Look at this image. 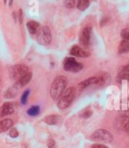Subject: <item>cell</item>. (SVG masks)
<instances>
[{"label":"cell","instance_id":"23","mask_svg":"<svg viewBox=\"0 0 129 148\" xmlns=\"http://www.w3.org/2000/svg\"><path fill=\"white\" fill-rule=\"evenodd\" d=\"M29 90H26L21 95L20 101H21L22 105H26V103H27V100H28V98H29Z\"/></svg>","mask_w":129,"mask_h":148},{"label":"cell","instance_id":"10","mask_svg":"<svg viewBox=\"0 0 129 148\" xmlns=\"http://www.w3.org/2000/svg\"><path fill=\"white\" fill-rule=\"evenodd\" d=\"M14 112V107L12 103L5 102L2 105L1 108H0V116L5 117V116H7L9 114H12Z\"/></svg>","mask_w":129,"mask_h":148},{"label":"cell","instance_id":"8","mask_svg":"<svg viewBox=\"0 0 129 148\" xmlns=\"http://www.w3.org/2000/svg\"><path fill=\"white\" fill-rule=\"evenodd\" d=\"M91 31L92 28L90 26H87L81 30L80 35V44L83 47H88L91 40Z\"/></svg>","mask_w":129,"mask_h":148},{"label":"cell","instance_id":"4","mask_svg":"<svg viewBox=\"0 0 129 148\" xmlns=\"http://www.w3.org/2000/svg\"><path fill=\"white\" fill-rule=\"evenodd\" d=\"M105 77L104 75H99V76H93V77H89L84 81H82L81 83H80L78 85H77L76 90L80 92L82 90H84L85 88L92 85V84H97V85H103L105 83Z\"/></svg>","mask_w":129,"mask_h":148},{"label":"cell","instance_id":"7","mask_svg":"<svg viewBox=\"0 0 129 148\" xmlns=\"http://www.w3.org/2000/svg\"><path fill=\"white\" fill-rule=\"evenodd\" d=\"M29 72V66L23 64H19L15 65L14 66H12L10 69V77L12 80L17 81L20 80L22 76H24L26 74H28Z\"/></svg>","mask_w":129,"mask_h":148},{"label":"cell","instance_id":"24","mask_svg":"<svg viewBox=\"0 0 129 148\" xmlns=\"http://www.w3.org/2000/svg\"><path fill=\"white\" fill-rule=\"evenodd\" d=\"M9 136L12 138H18V136H19V131H18V130L15 129V128L11 129V130L9 131Z\"/></svg>","mask_w":129,"mask_h":148},{"label":"cell","instance_id":"21","mask_svg":"<svg viewBox=\"0 0 129 148\" xmlns=\"http://www.w3.org/2000/svg\"><path fill=\"white\" fill-rule=\"evenodd\" d=\"M92 111L91 110H89V109H84L82 110L81 113H80V116L81 118H89L90 116L92 115Z\"/></svg>","mask_w":129,"mask_h":148},{"label":"cell","instance_id":"29","mask_svg":"<svg viewBox=\"0 0 129 148\" xmlns=\"http://www.w3.org/2000/svg\"><path fill=\"white\" fill-rule=\"evenodd\" d=\"M7 1H8V0H4L5 4H6V3H7ZM12 0H10V5H12Z\"/></svg>","mask_w":129,"mask_h":148},{"label":"cell","instance_id":"27","mask_svg":"<svg viewBox=\"0 0 129 148\" xmlns=\"http://www.w3.org/2000/svg\"><path fill=\"white\" fill-rule=\"evenodd\" d=\"M19 21H20V23H21L22 22V21H23V18H22V10L21 9H20L19 10Z\"/></svg>","mask_w":129,"mask_h":148},{"label":"cell","instance_id":"9","mask_svg":"<svg viewBox=\"0 0 129 148\" xmlns=\"http://www.w3.org/2000/svg\"><path fill=\"white\" fill-rule=\"evenodd\" d=\"M70 53L71 55L75 56V57H81V58H87L89 56V52H88L87 51H85L84 49H82L81 46L79 45H73L71 50H70Z\"/></svg>","mask_w":129,"mask_h":148},{"label":"cell","instance_id":"6","mask_svg":"<svg viewBox=\"0 0 129 148\" xmlns=\"http://www.w3.org/2000/svg\"><path fill=\"white\" fill-rule=\"evenodd\" d=\"M63 68L66 71L77 73L82 69L83 65L78 61H76V60L73 57H67L63 61Z\"/></svg>","mask_w":129,"mask_h":148},{"label":"cell","instance_id":"19","mask_svg":"<svg viewBox=\"0 0 129 148\" xmlns=\"http://www.w3.org/2000/svg\"><path fill=\"white\" fill-rule=\"evenodd\" d=\"M39 112H40V107L38 106H33L27 111L28 114L30 116H35L39 114Z\"/></svg>","mask_w":129,"mask_h":148},{"label":"cell","instance_id":"15","mask_svg":"<svg viewBox=\"0 0 129 148\" xmlns=\"http://www.w3.org/2000/svg\"><path fill=\"white\" fill-rule=\"evenodd\" d=\"M119 126L123 131L129 133V116L124 115L119 119Z\"/></svg>","mask_w":129,"mask_h":148},{"label":"cell","instance_id":"2","mask_svg":"<svg viewBox=\"0 0 129 148\" xmlns=\"http://www.w3.org/2000/svg\"><path fill=\"white\" fill-rule=\"evenodd\" d=\"M76 94V89L74 87H70V88H67L66 90H64L62 95L60 96V98L58 99V107L59 109L63 110L66 109L72 104V102L74 99Z\"/></svg>","mask_w":129,"mask_h":148},{"label":"cell","instance_id":"11","mask_svg":"<svg viewBox=\"0 0 129 148\" xmlns=\"http://www.w3.org/2000/svg\"><path fill=\"white\" fill-rule=\"evenodd\" d=\"M32 79V73L31 72H29L28 74H26L24 76H22L20 80H18L17 82L15 83V87L17 89H20V88H22L24 86L27 85Z\"/></svg>","mask_w":129,"mask_h":148},{"label":"cell","instance_id":"28","mask_svg":"<svg viewBox=\"0 0 129 148\" xmlns=\"http://www.w3.org/2000/svg\"><path fill=\"white\" fill-rule=\"evenodd\" d=\"M109 21V18H108V17H107V18H106V17H105L104 19H103V21H101V25H102V26L105 25V24L107 23V21Z\"/></svg>","mask_w":129,"mask_h":148},{"label":"cell","instance_id":"3","mask_svg":"<svg viewBox=\"0 0 129 148\" xmlns=\"http://www.w3.org/2000/svg\"><path fill=\"white\" fill-rule=\"evenodd\" d=\"M90 138L95 142L111 143L113 141V135L107 130L99 129L92 133V135L90 136Z\"/></svg>","mask_w":129,"mask_h":148},{"label":"cell","instance_id":"20","mask_svg":"<svg viewBox=\"0 0 129 148\" xmlns=\"http://www.w3.org/2000/svg\"><path fill=\"white\" fill-rule=\"evenodd\" d=\"M64 5L68 9H73L77 5V0H64Z\"/></svg>","mask_w":129,"mask_h":148},{"label":"cell","instance_id":"5","mask_svg":"<svg viewBox=\"0 0 129 148\" xmlns=\"http://www.w3.org/2000/svg\"><path fill=\"white\" fill-rule=\"evenodd\" d=\"M36 41L41 45H48L51 42V32L49 27H41L36 34Z\"/></svg>","mask_w":129,"mask_h":148},{"label":"cell","instance_id":"18","mask_svg":"<svg viewBox=\"0 0 129 148\" xmlns=\"http://www.w3.org/2000/svg\"><path fill=\"white\" fill-rule=\"evenodd\" d=\"M90 0H77V8L80 11H85L89 6Z\"/></svg>","mask_w":129,"mask_h":148},{"label":"cell","instance_id":"12","mask_svg":"<svg viewBox=\"0 0 129 148\" xmlns=\"http://www.w3.org/2000/svg\"><path fill=\"white\" fill-rule=\"evenodd\" d=\"M27 28H28L29 32L31 35H35V34H37L38 31H39L41 27H40V24L37 21H28V23H27Z\"/></svg>","mask_w":129,"mask_h":148},{"label":"cell","instance_id":"17","mask_svg":"<svg viewBox=\"0 0 129 148\" xmlns=\"http://www.w3.org/2000/svg\"><path fill=\"white\" fill-rule=\"evenodd\" d=\"M58 120H59L58 115L51 114V115H48V116L45 117L44 122H45L47 124H49V125H56V124L58 123Z\"/></svg>","mask_w":129,"mask_h":148},{"label":"cell","instance_id":"26","mask_svg":"<svg viewBox=\"0 0 129 148\" xmlns=\"http://www.w3.org/2000/svg\"><path fill=\"white\" fill-rule=\"evenodd\" d=\"M91 148H108L105 145H101V144H95L91 146Z\"/></svg>","mask_w":129,"mask_h":148},{"label":"cell","instance_id":"22","mask_svg":"<svg viewBox=\"0 0 129 148\" xmlns=\"http://www.w3.org/2000/svg\"><path fill=\"white\" fill-rule=\"evenodd\" d=\"M121 37L123 38V40H126V41H129V28L124 29L121 31Z\"/></svg>","mask_w":129,"mask_h":148},{"label":"cell","instance_id":"25","mask_svg":"<svg viewBox=\"0 0 129 148\" xmlns=\"http://www.w3.org/2000/svg\"><path fill=\"white\" fill-rule=\"evenodd\" d=\"M48 148H56V143L53 139H49L47 142Z\"/></svg>","mask_w":129,"mask_h":148},{"label":"cell","instance_id":"1","mask_svg":"<svg viewBox=\"0 0 129 148\" xmlns=\"http://www.w3.org/2000/svg\"><path fill=\"white\" fill-rule=\"evenodd\" d=\"M68 80L66 76L58 75L57 76L50 87V96L54 100H57L60 98L62 93L66 90Z\"/></svg>","mask_w":129,"mask_h":148},{"label":"cell","instance_id":"16","mask_svg":"<svg viewBox=\"0 0 129 148\" xmlns=\"http://www.w3.org/2000/svg\"><path fill=\"white\" fill-rule=\"evenodd\" d=\"M118 51L119 54H126V53L129 52V41H126V40H122L119 43Z\"/></svg>","mask_w":129,"mask_h":148},{"label":"cell","instance_id":"14","mask_svg":"<svg viewBox=\"0 0 129 148\" xmlns=\"http://www.w3.org/2000/svg\"><path fill=\"white\" fill-rule=\"evenodd\" d=\"M118 76L120 80L129 81V65H125L122 66L119 71Z\"/></svg>","mask_w":129,"mask_h":148},{"label":"cell","instance_id":"13","mask_svg":"<svg viewBox=\"0 0 129 148\" xmlns=\"http://www.w3.org/2000/svg\"><path fill=\"white\" fill-rule=\"evenodd\" d=\"M12 125H14V122H12V120H11L9 118L4 119V120L1 121V122H0V131L5 132V131L10 130L12 127Z\"/></svg>","mask_w":129,"mask_h":148}]
</instances>
